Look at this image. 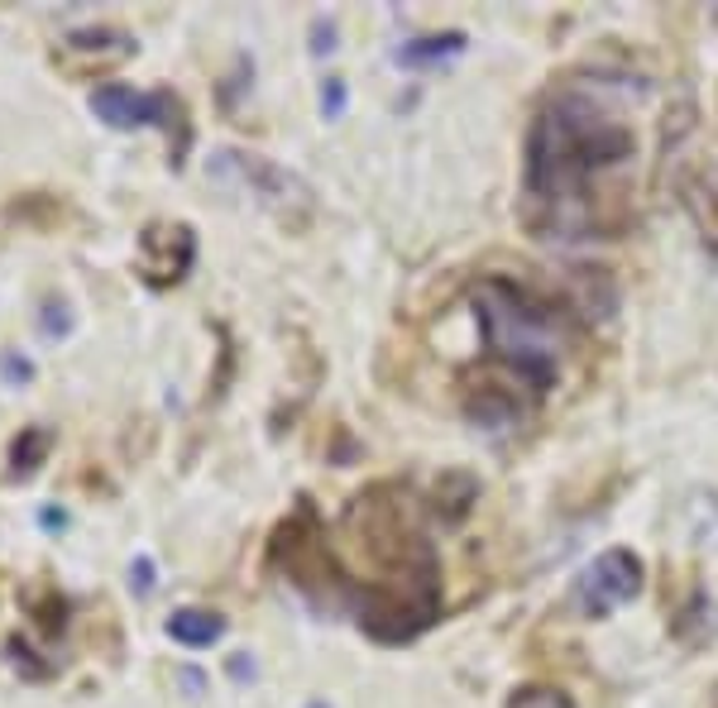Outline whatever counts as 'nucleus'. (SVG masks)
Segmentation results:
<instances>
[{
  "label": "nucleus",
  "mask_w": 718,
  "mask_h": 708,
  "mask_svg": "<svg viewBox=\"0 0 718 708\" xmlns=\"http://www.w3.org/2000/svg\"><path fill=\"white\" fill-rule=\"evenodd\" d=\"M38 522H44L48 532H62L68 527V513H62V507H38Z\"/></svg>",
  "instance_id": "19"
},
{
  "label": "nucleus",
  "mask_w": 718,
  "mask_h": 708,
  "mask_svg": "<svg viewBox=\"0 0 718 708\" xmlns=\"http://www.w3.org/2000/svg\"><path fill=\"white\" fill-rule=\"evenodd\" d=\"M168 637L182 641V647H216L226 637V618L220 613H206V608H178L168 618Z\"/></svg>",
  "instance_id": "10"
},
{
  "label": "nucleus",
  "mask_w": 718,
  "mask_h": 708,
  "mask_svg": "<svg viewBox=\"0 0 718 708\" xmlns=\"http://www.w3.org/2000/svg\"><path fill=\"white\" fill-rule=\"evenodd\" d=\"M216 173H235L244 182V187H254L259 192V202L273 206V212H283L287 216V202H307V187L297 178H287L283 168H273L264 159H254V153H216Z\"/></svg>",
  "instance_id": "6"
},
{
  "label": "nucleus",
  "mask_w": 718,
  "mask_h": 708,
  "mask_svg": "<svg viewBox=\"0 0 718 708\" xmlns=\"http://www.w3.org/2000/svg\"><path fill=\"white\" fill-rule=\"evenodd\" d=\"M637 129L608 101L604 87L566 82L537 111L522 159V216L542 240H594L623 226V206L599 182L628 168Z\"/></svg>",
  "instance_id": "1"
},
{
  "label": "nucleus",
  "mask_w": 718,
  "mask_h": 708,
  "mask_svg": "<svg viewBox=\"0 0 718 708\" xmlns=\"http://www.w3.org/2000/svg\"><path fill=\"white\" fill-rule=\"evenodd\" d=\"M307 708H326V704H321V699H317V704H307Z\"/></svg>",
  "instance_id": "21"
},
{
  "label": "nucleus",
  "mask_w": 718,
  "mask_h": 708,
  "mask_svg": "<svg viewBox=\"0 0 718 708\" xmlns=\"http://www.w3.org/2000/svg\"><path fill=\"white\" fill-rule=\"evenodd\" d=\"M24 603H30V618L38 623V632L44 637H58L62 627H68V598H62L54 584H38Z\"/></svg>",
  "instance_id": "12"
},
{
  "label": "nucleus",
  "mask_w": 718,
  "mask_h": 708,
  "mask_svg": "<svg viewBox=\"0 0 718 708\" xmlns=\"http://www.w3.org/2000/svg\"><path fill=\"white\" fill-rule=\"evenodd\" d=\"M192 259H197V235L182 220H153L139 235V278L149 287H173L187 278Z\"/></svg>",
  "instance_id": "5"
},
{
  "label": "nucleus",
  "mask_w": 718,
  "mask_h": 708,
  "mask_svg": "<svg viewBox=\"0 0 718 708\" xmlns=\"http://www.w3.org/2000/svg\"><path fill=\"white\" fill-rule=\"evenodd\" d=\"M675 187H681V206H685V216L695 220L704 249L718 254V182L699 178V173H681Z\"/></svg>",
  "instance_id": "8"
},
{
  "label": "nucleus",
  "mask_w": 718,
  "mask_h": 708,
  "mask_svg": "<svg viewBox=\"0 0 718 708\" xmlns=\"http://www.w3.org/2000/svg\"><path fill=\"white\" fill-rule=\"evenodd\" d=\"M311 54H317V58L335 54V24H331V20H317V24H311Z\"/></svg>",
  "instance_id": "17"
},
{
  "label": "nucleus",
  "mask_w": 718,
  "mask_h": 708,
  "mask_svg": "<svg viewBox=\"0 0 718 708\" xmlns=\"http://www.w3.org/2000/svg\"><path fill=\"white\" fill-rule=\"evenodd\" d=\"M91 111L96 121H106L111 129H139V125H159L168 135V163L182 168L187 163V149H192V121H187V106L182 96H173L168 87L159 91H135L125 82H106L91 91Z\"/></svg>",
  "instance_id": "3"
},
{
  "label": "nucleus",
  "mask_w": 718,
  "mask_h": 708,
  "mask_svg": "<svg viewBox=\"0 0 718 708\" xmlns=\"http://www.w3.org/2000/svg\"><path fill=\"white\" fill-rule=\"evenodd\" d=\"M48 450H54V431L48 426H24L15 436V445H10V475L30 479L34 469L48 460Z\"/></svg>",
  "instance_id": "11"
},
{
  "label": "nucleus",
  "mask_w": 718,
  "mask_h": 708,
  "mask_svg": "<svg viewBox=\"0 0 718 708\" xmlns=\"http://www.w3.org/2000/svg\"><path fill=\"white\" fill-rule=\"evenodd\" d=\"M230 675H235V680L254 675V661H250V655H244V651H240V655H230Z\"/></svg>",
  "instance_id": "20"
},
{
  "label": "nucleus",
  "mask_w": 718,
  "mask_h": 708,
  "mask_svg": "<svg viewBox=\"0 0 718 708\" xmlns=\"http://www.w3.org/2000/svg\"><path fill=\"white\" fill-rule=\"evenodd\" d=\"M0 378H5L10 388H20V384H30L34 378V364L24 359L20 350H0Z\"/></svg>",
  "instance_id": "16"
},
{
  "label": "nucleus",
  "mask_w": 718,
  "mask_h": 708,
  "mask_svg": "<svg viewBox=\"0 0 718 708\" xmlns=\"http://www.w3.org/2000/svg\"><path fill=\"white\" fill-rule=\"evenodd\" d=\"M129 54H135V38L121 30H72L54 48V62H62V68L77 77H87L96 68H115V62H125Z\"/></svg>",
  "instance_id": "7"
},
{
  "label": "nucleus",
  "mask_w": 718,
  "mask_h": 708,
  "mask_svg": "<svg viewBox=\"0 0 718 708\" xmlns=\"http://www.w3.org/2000/svg\"><path fill=\"white\" fill-rule=\"evenodd\" d=\"M637 594H642V560L623 546L604 550V556L574 580V603H580L584 618H608L613 608H623V603Z\"/></svg>",
  "instance_id": "4"
},
{
  "label": "nucleus",
  "mask_w": 718,
  "mask_h": 708,
  "mask_svg": "<svg viewBox=\"0 0 718 708\" xmlns=\"http://www.w3.org/2000/svg\"><path fill=\"white\" fill-rule=\"evenodd\" d=\"M465 54V34L460 30H446V34H422V38H408L398 48V68H436L446 58H460Z\"/></svg>",
  "instance_id": "9"
},
{
  "label": "nucleus",
  "mask_w": 718,
  "mask_h": 708,
  "mask_svg": "<svg viewBox=\"0 0 718 708\" xmlns=\"http://www.w3.org/2000/svg\"><path fill=\"white\" fill-rule=\"evenodd\" d=\"M129 584H135L139 594H153V560L149 556H139L135 566H129Z\"/></svg>",
  "instance_id": "18"
},
{
  "label": "nucleus",
  "mask_w": 718,
  "mask_h": 708,
  "mask_svg": "<svg viewBox=\"0 0 718 708\" xmlns=\"http://www.w3.org/2000/svg\"><path fill=\"white\" fill-rule=\"evenodd\" d=\"M38 331H44L48 340H58V335H68V331H72V317H68V301H58V297H48V301H44V317H38Z\"/></svg>",
  "instance_id": "14"
},
{
  "label": "nucleus",
  "mask_w": 718,
  "mask_h": 708,
  "mask_svg": "<svg viewBox=\"0 0 718 708\" xmlns=\"http://www.w3.org/2000/svg\"><path fill=\"white\" fill-rule=\"evenodd\" d=\"M469 307H475L489 359L503 364L532 398H546L570 350L566 317L513 278H479L469 293Z\"/></svg>",
  "instance_id": "2"
},
{
  "label": "nucleus",
  "mask_w": 718,
  "mask_h": 708,
  "mask_svg": "<svg viewBox=\"0 0 718 708\" xmlns=\"http://www.w3.org/2000/svg\"><path fill=\"white\" fill-rule=\"evenodd\" d=\"M508 708H574V699L566 689H551V685H522V689H513Z\"/></svg>",
  "instance_id": "13"
},
{
  "label": "nucleus",
  "mask_w": 718,
  "mask_h": 708,
  "mask_svg": "<svg viewBox=\"0 0 718 708\" xmlns=\"http://www.w3.org/2000/svg\"><path fill=\"white\" fill-rule=\"evenodd\" d=\"M345 101H350L345 77H326V82H321V115H326V121H341V115H345Z\"/></svg>",
  "instance_id": "15"
}]
</instances>
